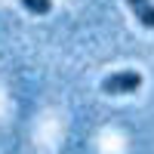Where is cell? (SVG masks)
Wrapping results in <instances>:
<instances>
[{
    "label": "cell",
    "mask_w": 154,
    "mask_h": 154,
    "mask_svg": "<svg viewBox=\"0 0 154 154\" xmlns=\"http://www.w3.org/2000/svg\"><path fill=\"white\" fill-rule=\"evenodd\" d=\"M139 86H142L139 71H114L102 80V93L105 96H130V93H139Z\"/></svg>",
    "instance_id": "1"
},
{
    "label": "cell",
    "mask_w": 154,
    "mask_h": 154,
    "mask_svg": "<svg viewBox=\"0 0 154 154\" xmlns=\"http://www.w3.org/2000/svg\"><path fill=\"white\" fill-rule=\"evenodd\" d=\"M133 9V16L139 19V25L142 28H154V3L151 0H126Z\"/></svg>",
    "instance_id": "2"
},
{
    "label": "cell",
    "mask_w": 154,
    "mask_h": 154,
    "mask_svg": "<svg viewBox=\"0 0 154 154\" xmlns=\"http://www.w3.org/2000/svg\"><path fill=\"white\" fill-rule=\"evenodd\" d=\"M19 3L34 16H49V9H53V0H19Z\"/></svg>",
    "instance_id": "3"
}]
</instances>
